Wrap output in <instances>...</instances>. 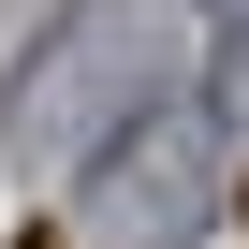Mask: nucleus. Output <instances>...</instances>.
Listing matches in <instances>:
<instances>
[{
	"label": "nucleus",
	"instance_id": "f03ea898",
	"mask_svg": "<svg viewBox=\"0 0 249 249\" xmlns=\"http://www.w3.org/2000/svg\"><path fill=\"white\" fill-rule=\"evenodd\" d=\"M205 147H220V103H161L147 132H132V161H103V205L191 220V191H205Z\"/></svg>",
	"mask_w": 249,
	"mask_h": 249
},
{
	"label": "nucleus",
	"instance_id": "7ed1b4c3",
	"mask_svg": "<svg viewBox=\"0 0 249 249\" xmlns=\"http://www.w3.org/2000/svg\"><path fill=\"white\" fill-rule=\"evenodd\" d=\"M220 132H249V30L220 44Z\"/></svg>",
	"mask_w": 249,
	"mask_h": 249
},
{
	"label": "nucleus",
	"instance_id": "f257e3e1",
	"mask_svg": "<svg viewBox=\"0 0 249 249\" xmlns=\"http://www.w3.org/2000/svg\"><path fill=\"white\" fill-rule=\"evenodd\" d=\"M161 88H176V59H161V0H73V15L15 59V147L103 176V161L161 117Z\"/></svg>",
	"mask_w": 249,
	"mask_h": 249
},
{
	"label": "nucleus",
	"instance_id": "20e7f679",
	"mask_svg": "<svg viewBox=\"0 0 249 249\" xmlns=\"http://www.w3.org/2000/svg\"><path fill=\"white\" fill-rule=\"evenodd\" d=\"M205 15H234V30H249V0H205Z\"/></svg>",
	"mask_w": 249,
	"mask_h": 249
}]
</instances>
